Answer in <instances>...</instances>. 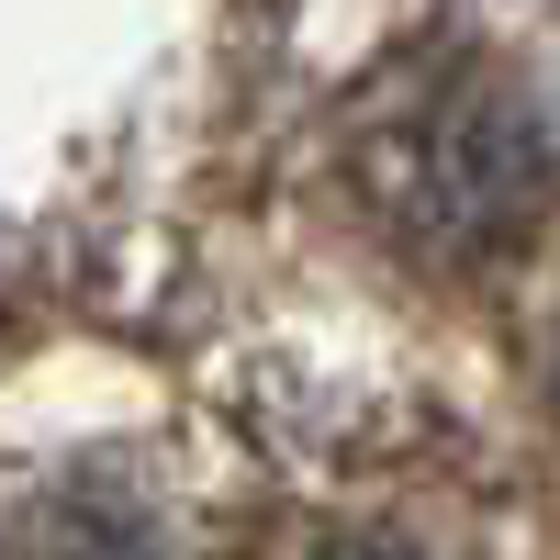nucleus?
<instances>
[{
    "instance_id": "nucleus-1",
    "label": "nucleus",
    "mask_w": 560,
    "mask_h": 560,
    "mask_svg": "<svg viewBox=\"0 0 560 560\" xmlns=\"http://www.w3.org/2000/svg\"><path fill=\"white\" fill-rule=\"evenodd\" d=\"M370 191L427 258H493L538 213V124L482 79H438L427 102L382 113Z\"/></svg>"
},
{
    "instance_id": "nucleus-2",
    "label": "nucleus",
    "mask_w": 560,
    "mask_h": 560,
    "mask_svg": "<svg viewBox=\"0 0 560 560\" xmlns=\"http://www.w3.org/2000/svg\"><path fill=\"white\" fill-rule=\"evenodd\" d=\"M12 560H158V538L135 527L113 493H68V504H45V516H34V538H23Z\"/></svg>"
},
{
    "instance_id": "nucleus-3",
    "label": "nucleus",
    "mask_w": 560,
    "mask_h": 560,
    "mask_svg": "<svg viewBox=\"0 0 560 560\" xmlns=\"http://www.w3.org/2000/svg\"><path fill=\"white\" fill-rule=\"evenodd\" d=\"M337 560H404V549H337Z\"/></svg>"
}]
</instances>
